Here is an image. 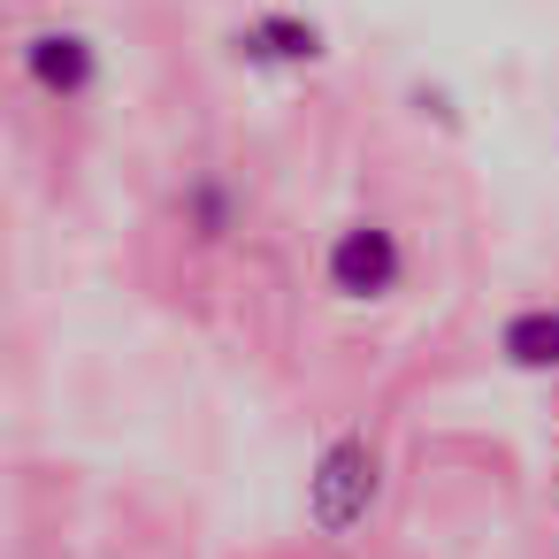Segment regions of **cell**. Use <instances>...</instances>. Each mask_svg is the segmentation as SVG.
<instances>
[{"instance_id": "4", "label": "cell", "mask_w": 559, "mask_h": 559, "mask_svg": "<svg viewBox=\"0 0 559 559\" xmlns=\"http://www.w3.org/2000/svg\"><path fill=\"white\" fill-rule=\"evenodd\" d=\"M498 353L521 376H559V307H513L498 322Z\"/></svg>"}, {"instance_id": "1", "label": "cell", "mask_w": 559, "mask_h": 559, "mask_svg": "<svg viewBox=\"0 0 559 559\" xmlns=\"http://www.w3.org/2000/svg\"><path fill=\"white\" fill-rule=\"evenodd\" d=\"M399 276H406V238H399L383 215L345 223V230L330 238V253H322V284H330L337 299H353V307L391 299V292H399Z\"/></svg>"}, {"instance_id": "3", "label": "cell", "mask_w": 559, "mask_h": 559, "mask_svg": "<svg viewBox=\"0 0 559 559\" xmlns=\"http://www.w3.org/2000/svg\"><path fill=\"white\" fill-rule=\"evenodd\" d=\"M24 70H32V85L47 100H85L100 85V55H93L85 32H32L24 39Z\"/></svg>"}, {"instance_id": "5", "label": "cell", "mask_w": 559, "mask_h": 559, "mask_svg": "<svg viewBox=\"0 0 559 559\" xmlns=\"http://www.w3.org/2000/svg\"><path fill=\"white\" fill-rule=\"evenodd\" d=\"M253 47H269V55H284V62H314V55H322V32L299 24V16H261V24H253Z\"/></svg>"}, {"instance_id": "6", "label": "cell", "mask_w": 559, "mask_h": 559, "mask_svg": "<svg viewBox=\"0 0 559 559\" xmlns=\"http://www.w3.org/2000/svg\"><path fill=\"white\" fill-rule=\"evenodd\" d=\"M192 207H200V238H223V230H230V207H223V192H215V185H200V200H192Z\"/></svg>"}, {"instance_id": "2", "label": "cell", "mask_w": 559, "mask_h": 559, "mask_svg": "<svg viewBox=\"0 0 559 559\" xmlns=\"http://www.w3.org/2000/svg\"><path fill=\"white\" fill-rule=\"evenodd\" d=\"M368 506H376V452H368L360 437H345V444H330L322 467H314V521H322L330 536H345L353 521H368Z\"/></svg>"}]
</instances>
